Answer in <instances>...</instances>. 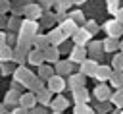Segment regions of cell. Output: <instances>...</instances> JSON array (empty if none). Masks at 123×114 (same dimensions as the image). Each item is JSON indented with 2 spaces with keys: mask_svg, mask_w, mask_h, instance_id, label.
<instances>
[{
  "mask_svg": "<svg viewBox=\"0 0 123 114\" xmlns=\"http://www.w3.org/2000/svg\"><path fill=\"white\" fill-rule=\"evenodd\" d=\"M71 70H73V62L71 60H62V62L56 60V73L67 75V73H71Z\"/></svg>",
  "mask_w": 123,
  "mask_h": 114,
  "instance_id": "10",
  "label": "cell"
},
{
  "mask_svg": "<svg viewBox=\"0 0 123 114\" xmlns=\"http://www.w3.org/2000/svg\"><path fill=\"white\" fill-rule=\"evenodd\" d=\"M35 99H37L40 104H44V106H46V104H50V100H52V91H50V89L40 87V89L37 91V97H35Z\"/></svg>",
  "mask_w": 123,
  "mask_h": 114,
  "instance_id": "13",
  "label": "cell"
},
{
  "mask_svg": "<svg viewBox=\"0 0 123 114\" xmlns=\"http://www.w3.org/2000/svg\"><path fill=\"white\" fill-rule=\"evenodd\" d=\"M4 25H6V17L0 14V27H4Z\"/></svg>",
  "mask_w": 123,
  "mask_h": 114,
  "instance_id": "44",
  "label": "cell"
},
{
  "mask_svg": "<svg viewBox=\"0 0 123 114\" xmlns=\"http://www.w3.org/2000/svg\"><path fill=\"white\" fill-rule=\"evenodd\" d=\"M106 4H108V12L110 14H115V10L119 8V0H106Z\"/></svg>",
  "mask_w": 123,
  "mask_h": 114,
  "instance_id": "33",
  "label": "cell"
},
{
  "mask_svg": "<svg viewBox=\"0 0 123 114\" xmlns=\"http://www.w3.org/2000/svg\"><path fill=\"white\" fill-rule=\"evenodd\" d=\"M111 70H115V71H123V54L113 56V60H111Z\"/></svg>",
  "mask_w": 123,
  "mask_h": 114,
  "instance_id": "28",
  "label": "cell"
},
{
  "mask_svg": "<svg viewBox=\"0 0 123 114\" xmlns=\"http://www.w3.org/2000/svg\"><path fill=\"white\" fill-rule=\"evenodd\" d=\"M0 112H6V110H4V104H0Z\"/></svg>",
  "mask_w": 123,
  "mask_h": 114,
  "instance_id": "47",
  "label": "cell"
},
{
  "mask_svg": "<svg viewBox=\"0 0 123 114\" xmlns=\"http://www.w3.org/2000/svg\"><path fill=\"white\" fill-rule=\"evenodd\" d=\"M71 35H73V41H75V44H86V43L92 39V35H90V33H88L85 27H83V29H75Z\"/></svg>",
  "mask_w": 123,
  "mask_h": 114,
  "instance_id": "5",
  "label": "cell"
},
{
  "mask_svg": "<svg viewBox=\"0 0 123 114\" xmlns=\"http://www.w3.org/2000/svg\"><path fill=\"white\" fill-rule=\"evenodd\" d=\"M15 70V66H10V60H6V62H2V73L4 75H8V73H12Z\"/></svg>",
  "mask_w": 123,
  "mask_h": 114,
  "instance_id": "35",
  "label": "cell"
},
{
  "mask_svg": "<svg viewBox=\"0 0 123 114\" xmlns=\"http://www.w3.org/2000/svg\"><path fill=\"white\" fill-rule=\"evenodd\" d=\"M71 2H73V4H83L85 0H71Z\"/></svg>",
  "mask_w": 123,
  "mask_h": 114,
  "instance_id": "45",
  "label": "cell"
},
{
  "mask_svg": "<svg viewBox=\"0 0 123 114\" xmlns=\"http://www.w3.org/2000/svg\"><path fill=\"white\" fill-rule=\"evenodd\" d=\"M17 100H19V93H17V89H12V91H8V95H6V99H4V104L15 106Z\"/></svg>",
  "mask_w": 123,
  "mask_h": 114,
  "instance_id": "24",
  "label": "cell"
},
{
  "mask_svg": "<svg viewBox=\"0 0 123 114\" xmlns=\"http://www.w3.org/2000/svg\"><path fill=\"white\" fill-rule=\"evenodd\" d=\"M79 64H81V73L83 75H92L94 70H96V66H98L96 60H86V58H83Z\"/></svg>",
  "mask_w": 123,
  "mask_h": 114,
  "instance_id": "8",
  "label": "cell"
},
{
  "mask_svg": "<svg viewBox=\"0 0 123 114\" xmlns=\"http://www.w3.org/2000/svg\"><path fill=\"white\" fill-rule=\"evenodd\" d=\"M85 29H86L90 35H94V33L98 31V25H96V21H86V23H85Z\"/></svg>",
  "mask_w": 123,
  "mask_h": 114,
  "instance_id": "34",
  "label": "cell"
},
{
  "mask_svg": "<svg viewBox=\"0 0 123 114\" xmlns=\"http://www.w3.org/2000/svg\"><path fill=\"white\" fill-rule=\"evenodd\" d=\"M73 112H75V114H86V112H92V108H90L86 102H77Z\"/></svg>",
  "mask_w": 123,
  "mask_h": 114,
  "instance_id": "29",
  "label": "cell"
},
{
  "mask_svg": "<svg viewBox=\"0 0 123 114\" xmlns=\"http://www.w3.org/2000/svg\"><path fill=\"white\" fill-rule=\"evenodd\" d=\"M4 43H6V33L0 31V44H4Z\"/></svg>",
  "mask_w": 123,
  "mask_h": 114,
  "instance_id": "43",
  "label": "cell"
},
{
  "mask_svg": "<svg viewBox=\"0 0 123 114\" xmlns=\"http://www.w3.org/2000/svg\"><path fill=\"white\" fill-rule=\"evenodd\" d=\"M52 73H54V70H52V68H48V66H42V64H40V70H38V77H40V79H48Z\"/></svg>",
  "mask_w": 123,
  "mask_h": 114,
  "instance_id": "30",
  "label": "cell"
},
{
  "mask_svg": "<svg viewBox=\"0 0 123 114\" xmlns=\"http://www.w3.org/2000/svg\"><path fill=\"white\" fill-rule=\"evenodd\" d=\"M69 37V33H65L62 27H56V29H52L48 35H46V39H48V43L50 44H54V46H58V44H62L65 39Z\"/></svg>",
  "mask_w": 123,
  "mask_h": 114,
  "instance_id": "3",
  "label": "cell"
},
{
  "mask_svg": "<svg viewBox=\"0 0 123 114\" xmlns=\"http://www.w3.org/2000/svg\"><path fill=\"white\" fill-rule=\"evenodd\" d=\"M12 48L4 43V44H0V62H6V60H12Z\"/></svg>",
  "mask_w": 123,
  "mask_h": 114,
  "instance_id": "26",
  "label": "cell"
},
{
  "mask_svg": "<svg viewBox=\"0 0 123 114\" xmlns=\"http://www.w3.org/2000/svg\"><path fill=\"white\" fill-rule=\"evenodd\" d=\"M110 95H111V91H110L108 85H98V87L94 89V97H96L100 102H106V100L110 99Z\"/></svg>",
  "mask_w": 123,
  "mask_h": 114,
  "instance_id": "12",
  "label": "cell"
},
{
  "mask_svg": "<svg viewBox=\"0 0 123 114\" xmlns=\"http://www.w3.org/2000/svg\"><path fill=\"white\" fill-rule=\"evenodd\" d=\"M60 27H62L65 33H69V35H71V33L77 29V23H75V21H73V19L67 15V17H63V19H62V25H60Z\"/></svg>",
  "mask_w": 123,
  "mask_h": 114,
  "instance_id": "22",
  "label": "cell"
},
{
  "mask_svg": "<svg viewBox=\"0 0 123 114\" xmlns=\"http://www.w3.org/2000/svg\"><path fill=\"white\" fill-rule=\"evenodd\" d=\"M117 44H119V43H117V39L108 37V39L102 43V50H104V52H113V50L117 48Z\"/></svg>",
  "mask_w": 123,
  "mask_h": 114,
  "instance_id": "23",
  "label": "cell"
},
{
  "mask_svg": "<svg viewBox=\"0 0 123 114\" xmlns=\"http://www.w3.org/2000/svg\"><path fill=\"white\" fill-rule=\"evenodd\" d=\"M69 17H71L75 23H81V21H85V15H83V12H81V10H77V12H71V14H69Z\"/></svg>",
  "mask_w": 123,
  "mask_h": 114,
  "instance_id": "32",
  "label": "cell"
},
{
  "mask_svg": "<svg viewBox=\"0 0 123 114\" xmlns=\"http://www.w3.org/2000/svg\"><path fill=\"white\" fill-rule=\"evenodd\" d=\"M54 4H56V8H58L60 12H65V10H67V8H69L73 2H71V0H56Z\"/></svg>",
  "mask_w": 123,
  "mask_h": 114,
  "instance_id": "31",
  "label": "cell"
},
{
  "mask_svg": "<svg viewBox=\"0 0 123 114\" xmlns=\"http://www.w3.org/2000/svg\"><path fill=\"white\" fill-rule=\"evenodd\" d=\"M54 2L56 0H40V8H50V6H54Z\"/></svg>",
  "mask_w": 123,
  "mask_h": 114,
  "instance_id": "40",
  "label": "cell"
},
{
  "mask_svg": "<svg viewBox=\"0 0 123 114\" xmlns=\"http://www.w3.org/2000/svg\"><path fill=\"white\" fill-rule=\"evenodd\" d=\"M83 58H86V50L83 48V44H75L73 50H71V54H69V60H71L73 64H75V62L79 64Z\"/></svg>",
  "mask_w": 123,
  "mask_h": 114,
  "instance_id": "9",
  "label": "cell"
},
{
  "mask_svg": "<svg viewBox=\"0 0 123 114\" xmlns=\"http://www.w3.org/2000/svg\"><path fill=\"white\" fill-rule=\"evenodd\" d=\"M31 44H33L35 48H40V50H42L44 46H48V39H46L44 35H37V33H35V35L31 37Z\"/></svg>",
  "mask_w": 123,
  "mask_h": 114,
  "instance_id": "19",
  "label": "cell"
},
{
  "mask_svg": "<svg viewBox=\"0 0 123 114\" xmlns=\"http://www.w3.org/2000/svg\"><path fill=\"white\" fill-rule=\"evenodd\" d=\"M110 73H111V68H110V66H106V64H98L96 70H94V73H92V77L98 79V81H106V79L110 77Z\"/></svg>",
  "mask_w": 123,
  "mask_h": 114,
  "instance_id": "6",
  "label": "cell"
},
{
  "mask_svg": "<svg viewBox=\"0 0 123 114\" xmlns=\"http://www.w3.org/2000/svg\"><path fill=\"white\" fill-rule=\"evenodd\" d=\"M88 50H92V52H96V50H102V43H98V41H92V43L88 44Z\"/></svg>",
  "mask_w": 123,
  "mask_h": 114,
  "instance_id": "37",
  "label": "cell"
},
{
  "mask_svg": "<svg viewBox=\"0 0 123 114\" xmlns=\"http://www.w3.org/2000/svg\"><path fill=\"white\" fill-rule=\"evenodd\" d=\"M121 108H123V106H121ZM119 112H123V110H119Z\"/></svg>",
  "mask_w": 123,
  "mask_h": 114,
  "instance_id": "48",
  "label": "cell"
},
{
  "mask_svg": "<svg viewBox=\"0 0 123 114\" xmlns=\"http://www.w3.org/2000/svg\"><path fill=\"white\" fill-rule=\"evenodd\" d=\"M23 108H27V110H31L33 106H35V102H37V99H35V95H33V91L31 93H25V95H19V100H17Z\"/></svg>",
  "mask_w": 123,
  "mask_h": 114,
  "instance_id": "11",
  "label": "cell"
},
{
  "mask_svg": "<svg viewBox=\"0 0 123 114\" xmlns=\"http://www.w3.org/2000/svg\"><path fill=\"white\" fill-rule=\"evenodd\" d=\"M8 10H10V2L8 0H0V14H4Z\"/></svg>",
  "mask_w": 123,
  "mask_h": 114,
  "instance_id": "38",
  "label": "cell"
},
{
  "mask_svg": "<svg viewBox=\"0 0 123 114\" xmlns=\"http://www.w3.org/2000/svg\"><path fill=\"white\" fill-rule=\"evenodd\" d=\"M42 54H44V58H46L48 62H56V60H58V48H48V46H44V48H42Z\"/></svg>",
  "mask_w": 123,
  "mask_h": 114,
  "instance_id": "25",
  "label": "cell"
},
{
  "mask_svg": "<svg viewBox=\"0 0 123 114\" xmlns=\"http://www.w3.org/2000/svg\"><path fill=\"white\" fill-rule=\"evenodd\" d=\"M27 60H29L33 66H40V64L44 62V54H42L40 48H37V50H31V52L27 54Z\"/></svg>",
  "mask_w": 123,
  "mask_h": 114,
  "instance_id": "14",
  "label": "cell"
},
{
  "mask_svg": "<svg viewBox=\"0 0 123 114\" xmlns=\"http://www.w3.org/2000/svg\"><path fill=\"white\" fill-rule=\"evenodd\" d=\"M110 83L113 85V87H123V71H115V70H111V73H110Z\"/></svg>",
  "mask_w": 123,
  "mask_h": 114,
  "instance_id": "21",
  "label": "cell"
},
{
  "mask_svg": "<svg viewBox=\"0 0 123 114\" xmlns=\"http://www.w3.org/2000/svg\"><path fill=\"white\" fill-rule=\"evenodd\" d=\"M113 15H115V19H117V21H119V23H123V8H117V10H115V14H113Z\"/></svg>",
  "mask_w": 123,
  "mask_h": 114,
  "instance_id": "39",
  "label": "cell"
},
{
  "mask_svg": "<svg viewBox=\"0 0 123 114\" xmlns=\"http://www.w3.org/2000/svg\"><path fill=\"white\" fill-rule=\"evenodd\" d=\"M104 31L108 33V37H113V39H119L123 35V23H119L117 19H108L104 23Z\"/></svg>",
  "mask_w": 123,
  "mask_h": 114,
  "instance_id": "1",
  "label": "cell"
},
{
  "mask_svg": "<svg viewBox=\"0 0 123 114\" xmlns=\"http://www.w3.org/2000/svg\"><path fill=\"white\" fill-rule=\"evenodd\" d=\"M40 15H42V14H40ZM54 19H56V15H54V14H46V15H42V23H44V25L54 23Z\"/></svg>",
  "mask_w": 123,
  "mask_h": 114,
  "instance_id": "36",
  "label": "cell"
},
{
  "mask_svg": "<svg viewBox=\"0 0 123 114\" xmlns=\"http://www.w3.org/2000/svg\"><path fill=\"white\" fill-rule=\"evenodd\" d=\"M73 99H75V102H88L90 95L85 87H77V89H73Z\"/></svg>",
  "mask_w": 123,
  "mask_h": 114,
  "instance_id": "15",
  "label": "cell"
},
{
  "mask_svg": "<svg viewBox=\"0 0 123 114\" xmlns=\"http://www.w3.org/2000/svg\"><path fill=\"white\" fill-rule=\"evenodd\" d=\"M48 89L52 91V93H62L63 89H65V81L62 79V75L58 73V75H50L48 77Z\"/></svg>",
  "mask_w": 123,
  "mask_h": 114,
  "instance_id": "4",
  "label": "cell"
},
{
  "mask_svg": "<svg viewBox=\"0 0 123 114\" xmlns=\"http://www.w3.org/2000/svg\"><path fill=\"white\" fill-rule=\"evenodd\" d=\"M117 48H121V54H123V43H119V44H117Z\"/></svg>",
  "mask_w": 123,
  "mask_h": 114,
  "instance_id": "46",
  "label": "cell"
},
{
  "mask_svg": "<svg viewBox=\"0 0 123 114\" xmlns=\"http://www.w3.org/2000/svg\"><path fill=\"white\" fill-rule=\"evenodd\" d=\"M23 85H27L33 93H37V91L42 87V79H40V77H35V75H29V77H27V81H25Z\"/></svg>",
  "mask_w": 123,
  "mask_h": 114,
  "instance_id": "18",
  "label": "cell"
},
{
  "mask_svg": "<svg viewBox=\"0 0 123 114\" xmlns=\"http://www.w3.org/2000/svg\"><path fill=\"white\" fill-rule=\"evenodd\" d=\"M110 99H111V102L115 104V106H123V87H119V91L117 93H113V95H110Z\"/></svg>",
  "mask_w": 123,
  "mask_h": 114,
  "instance_id": "27",
  "label": "cell"
},
{
  "mask_svg": "<svg viewBox=\"0 0 123 114\" xmlns=\"http://www.w3.org/2000/svg\"><path fill=\"white\" fill-rule=\"evenodd\" d=\"M111 110V104H104V106H100V112H110Z\"/></svg>",
  "mask_w": 123,
  "mask_h": 114,
  "instance_id": "42",
  "label": "cell"
},
{
  "mask_svg": "<svg viewBox=\"0 0 123 114\" xmlns=\"http://www.w3.org/2000/svg\"><path fill=\"white\" fill-rule=\"evenodd\" d=\"M37 31H38V23H37L35 19H31V17L23 19V21H21V25H19V35H25V37H33Z\"/></svg>",
  "mask_w": 123,
  "mask_h": 114,
  "instance_id": "2",
  "label": "cell"
},
{
  "mask_svg": "<svg viewBox=\"0 0 123 114\" xmlns=\"http://www.w3.org/2000/svg\"><path fill=\"white\" fill-rule=\"evenodd\" d=\"M67 104H69V102H67V99H65V97H62V95L50 102V106H52V110H54V112H62V110H65V108H67Z\"/></svg>",
  "mask_w": 123,
  "mask_h": 114,
  "instance_id": "17",
  "label": "cell"
},
{
  "mask_svg": "<svg viewBox=\"0 0 123 114\" xmlns=\"http://www.w3.org/2000/svg\"><path fill=\"white\" fill-rule=\"evenodd\" d=\"M23 14L27 15V17H31V19H37V17H40V14H42V8L38 6V4H25L23 6Z\"/></svg>",
  "mask_w": 123,
  "mask_h": 114,
  "instance_id": "7",
  "label": "cell"
},
{
  "mask_svg": "<svg viewBox=\"0 0 123 114\" xmlns=\"http://www.w3.org/2000/svg\"><path fill=\"white\" fill-rule=\"evenodd\" d=\"M29 75H31V71H29L25 66H19V68H15V70H13V77H15L21 85L27 81V77H29Z\"/></svg>",
  "mask_w": 123,
  "mask_h": 114,
  "instance_id": "16",
  "label": "cell"
},
{
  "mask_svg": "<svg viewBox=\"0 0 123 114\" xmlns=\"http://www.w3.org/2000/svg\"><path fill=\"white\" fill-rule=\"evenodd\" d=\"M8 27H10V29H17V27H19V21H17V19H10V21H8Z\"/></svg>",
  "mask_w": 123,
  "mask_h": 114,
  "instance_id": "41",
  "label": "cell"
},
{
  "mask_svg": "<svg viewBox=\"0 0 123 114\" xmlns=\"http://www.w3.org/2000/svg\"><path fill=\"white\" fill-rule=\"evenodd\" d=\"M85 77H86V75H83V73L71 75V77H69V83H67L69 89L73 91V89H77V87H83V85H85Z\"/></svg>",
  "mask_w": 123,
  "mask_h": 114,
  "instance_id": "20",
  "label": "cell"
}]
</instances>
